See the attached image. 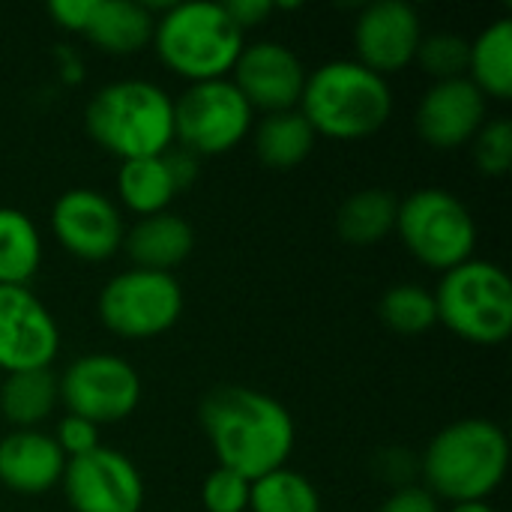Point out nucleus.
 <instances>
[{"label": "nucleus", "instance_id": "nucleus-5", "mask_svg": "<svg viewBox=\"0 0 512 512\" xmlns=\"http://www.w3.org/2000/svg\"><path fill=\"white\" fill-rule=\"evenodd\" d=\"M243 45L246 33H240L222 3L210 0L171 3L153 27V48L159 60L189 84L225 78Z\"/></svg>", "mask_w": 512, "mask_h": 512}, {"label": "nucleus", "instance_id": "nucleus-18", "mask_svg": "<svg viewBox=\"0 0 512 512\" xmlns=\"http://www.w3.org/2000/svg\"><path fill=\"white\" fill-rule=\"evenodd\" d=\"M66 456L51 435L15 429L0 438V483L15 495H45L60 486Z\"/></svg>", "mask_w": 512, "mask_h": 512}, {"label": "nucleus", "instance_id": "nucleus-13", "mask_svg": "<svg viewBox=\"0 0 512 512\" xmlns=\"http://www.w3.org/2000/svg\"><path fill=\"white\" fill-rule=\"evenodd\" d=\"M60 351V327L48 306L21 285H0V372L51 369Z\"/></svg>", "mask_w": 512, "mask_h": 512}, {"label": "nucleus", "instance_id": "nucleus-34", "mask_svg": "<svg viewBox=\"0 0 512 512\" xmlns=\"http://www.w3.org/2000/svg\"><path fill=\"white\" fill-rule=\"evenodd\" d=\"M165 159H168L171 177H174V183H177L180 192L198 180V159L192 153H186V150H168Z\"/></svg>", "mask_w": 512, "mask_h": 512}, {"label": "nucleus", "instance_id": "nucleus-8", "mask_svg": "<svg viewBox=\"0 0 512 512\" xmlns=\"http://www.w3.org/2000/svg\"><path fill=\"white\" fill-rule=\"evenodd\" d=\"M96 309L105 330L129 342H144L168 333L180 321L183 288L174 273L129 267L105 282Z\"/></svg>", "mask_w": 512, "mask_h": 512}, {"label": "nucleus", "instance_id": "nucleus-35", "mask_svg": "<svg viewBox=\"0 0 512 512\" xmlns=\"http://www.w3.org/2000/svg\"><path fill=\"white\" fill-rule=\"evenodd\" d=\"M450 512H495L489 501H471V504H453Z\"/></svg>", "mask_w": 512, "mask_h": 512}, {"label": "nucleus", "instance_id": "nucleus-3", "mask_svg": "<svg viewBox=\"0 0 512 512\" xmlns=\"http://www.w3.org/2000/svg\"><path fill=\"white\" fill-rule=\"evenodd\" d=\"M297 111L321 138L363 141L387 126L393 90L387 78L357 60H330L306 72Z\"/></svg>", "mask_w": 512, "mask_h": 512}, {"label": "nucleus", "instance_id": "nucleus-24", "mask_svg": "<svg viewBox=\"0 0 512 512\" xmlns=\"http://www.w3.org/2000/svg\"><path fill=\"white\" fill-rule=\"evenodd\" d=\"M315 132L306 123V117L294 111L264 114L255 126V153L267 168L288 171L306 162V156L315 147Z\"/></svg>", "mask_w": 512, "mask_h": 512}, {"label": "nucleus", "instance_id": "nucleus-17", "mask_svg": "<svg viewBox=\"0 0 512 512\" xmlns=\"http://www.w3.org/2000/svg\"><path fill=\"white\" fill-rule=\"evenodd\" d=\"M486 108L489 99L468 78L435 81L417 105L414 126L432 150H459L486 123Z\"/></svg>", "mask_w": 512, "mask_h": 512}, {"label": "nucleus", "instance_id": "nucleus-31", "mask_svg": "<svg viewBox=\"0 0 512 512\" xmlns=\"http://www.w3.org/2000/svg\"><path fill=\"white\" fill-rule=\"evenodd\" d=\"M54 444L60 447V453L66 459H75V456H84L96 447H102L99 441V426L81 420V417H72V414H63V420L57 423V432L51 435Z\"/></svg>", "mask_w": 512, "mask_h": 512}, {"label": "nucleus", "instance_id": "nucleus-6", "mask_svg": "<svg viewBox=\"0 0 512 512\" xmlns=\"http://www.w3.org/2000/svg\"><path fill=\"white\" fill-rule=\"evenodd\" d=\"M438 324L471 345H504L512 333V282L504 267L471 258L441 273L432 291Z\"/></svg>", "mask_w": 512, "mask_h": 512}, {"label": "nucleus", "instance_id": "nucleus-1", "mask_svg": "<svg viewBox=\"0 0 512 512\" xmlns=\"http://www.w3.org/2000/svg\"><path fill=\"white\" fill-rule=\"evenodd\" d=\"M198 420L219 468L249 483L285 468L297 444L291 411L270 393L243 384L213 387L198 405Z\"/></svg>", "mask_w": 512, "mask_h": 512}, {"label": "nucleus", "instance_id": "nucleus-14", "mask_svg": "<svg viewBox=\"0 0 512 512\" xmlns=\"http://www.w3.org/2000/svg\"><path fill=\"white\" fill-rule=\"evenodd\" d=\"M57 243L78 261L99 264L123 249L126 225L111 198L96 189H69L51 207Z\"/></svg>", "mask_w": 512, "mask_h": 512}, {"label": "nucleus", "instance_id": "nucleus-12", "mask_svg": "<svg viewBox=\"0 0 512 512\" xmlns=\"http://www.w3.org/2000/svg\"><path fill=\"white\" fill-rule=\"evenodd\" d=\"M48 15L69 33H81L99 51L126 57L153 42L156 15L135 0H51Z\"/></svg>", "mask_w": 512, "mask_h": 512}, {"label": "nucleus", "instance_id": "nucleus-32", "mask_svg": "<svg viewBox=\"0 0 512 512\" xmlns=\"http://www.w3.org/2000/svg\"><path fill=\"white\" fill-rule=\"evenodd\" d=\"M378 512H441V504H438V498H435L429 489L411 483V486L396 489V492L381 504V510Z\"/></svg>", "mask_w": 512, "mask_h": 512}, {"label": "nucleus", "instance_id": "nucleus-7", "mask_svg": "<svg viewBox=\"0 0 512 512\" xmlns=\"http://www.w3.org/2000/svg\"><path fill=\"white\" fill-rule=\"evenodd\" d=\"M396 234L423 267L438 273L471 261L477 249V222L468 204L438 186L417 189L399 201Z\"/></svg>", "mask_w": 512, "mask_h": 512}, {"label": "nucleus", "instance_id": "nucleus-20", "mask_svg": "<svg viewBox=\"0 0 512 512\" xmlns=\"http://www.w3.org/2000/svg\"><path fill=\"white\" fill-rule=\"evenodd\" d=\"M468 81L486 96L507 102L512 96V18H498L480 30L468 54Z\"/></svg>", "mask_w": 512, "mask_h": 512}, {"label": "nucleus", "instance_id": "nucleus-23", "mask_svg": "<svg viewBox=\"0 0 512 512\" xmlns=\"http://www.w3.org/2000/svg\"><path fill=\"white\" fill-rule=\"evenodd\" d=\"M57 375L51 369L15 372L0 384V414L15 429H36L57 408Z\"/></svg>", "mask_w": 512, "mask_h": 512}, {"label": "nucleus", "instance_id": "nucleus-25", "mask_svg": "<svg viewBox=\"0 0 512 512\" xmlns=\"http://www.w3.org/2000/svg\"><path fill=\"white\" fill-rule=\"evenodd\" d=\"M42 264V237L24 210L0 207V285L27 288Z\"/></svg>", "mask_w": 512, "mask_h": 512}, {"label": "nucleus", "instance_id": "nucleus-26", "mask_svg": "<svg viewBox=\"0 0 512 512\" xmlns=\"http://www.w3.org/2000/svg\"><path fill=\"white\" fill-rule=\"evenodd\" d=\"M252 512H321V495L309 477L291 468L264 474L249 486Z\"/></svg>", "mask_w": 512, "mask_h": 512}, {"label": "nucleus", "instance_id": "nucleus-29", "mask_svg": "<svg viewBox=\"0 0 512 512\" xmlns=\"http://www.w3.org/2000/svg\"><path fill=\"white\" fill-rule=\"evenodd\" d=\"M474 162L486 177H504L512 168V123L507 117L486 120L474 135Z\"/></svg>", "mask_w": 512, "mask_h": 512}, {"label": "nucleus", "instance_id": "nucleus-30", "mask_svg": "<svg viewBox=\"0 0 512 512\" xmlns=\"http://www.w3.org/2000/svg\"><path fill=\"white\" fill-rule=\"evenodd\" d=\"M249 480L228 471L216 468L207 474L201 483V504L207 512H246L249 510Z\"/></svg>", "mask_w": 512, "mask_h": 512}, {"label": "nucleus", "instance_id": "nucleus-19", "mask_svg": "<svg viewBox=\"0 0 512 512\" xmlns=\"http://www.w3.org/2000/svg\"><path fill=\"white\" fill-rule=\"evenodd\" d=\"M192 249V225L171 210L138 219L123 237V252L129 255L132 267L156 273H174V267H180L192 255Z\"/></svg>", "mask_w": 512, "mask_h": 512}, {"label": "nucleus", "instance_id": "nucleus-22", "mask_svg": "<svg viewBox=\"0 0 512 512\" xmlns=\"http://www.w3.org/2000/svg\"><path fill=\"white\" fill-rule=\"evenodd\" d=\"M399 201L387 189H360L336 210V234L348 246H378L396 231Z\"/></svg>", "mask_w": 512, "mask_h": 512}, {"label": "nucleus", "instance_id": "nucleus-21", "mask_svg": "<svg viewBox=\"0 0 512 512\" xmlns=\"http://www.w3.org/2000/svg\"><path fill=\"white\" fill-rule=\"evenodd\" d=\"M180 195L168 159L162 156H147V159H129L120 162L117 171V198L120 204L135 213L138 219L165 213L168 204Z\"/></svg>", "mask_w": 512, "mask_h": 512}, {"label": "nucleus", "instance_id": "nucleus-11", "mask_svg": "<svg viewBox=\"0 0 512 512\" xmlns=\"http://www.w3.org/2000/svg\"><path fill=\"white\" fill-rule=\"evenodd\" d=\"M60 489L72 512H141L144 507V480L138 468L129 456L105 444L66 459Z\"/></svg>", "mask_w": 512, "mask_h": 512}, {"label": "nucleus", "instance_id": "nucleus-15", "mask_svg": "<svg viewBox=\"0 0 512 512\" xmlns=\"http://www.w3.org/2000/svg\"><path fill=\"white\" fill-rule=\"evenodd\" d=\"M231 75V84L240 90L249 108L264 114L294 111L306 84V66L297 51L273 39L243 45Z\"/></svg>", "mask_w": 512, "mask_h": 512}, {"label": "nucleus", "instance_id": "nucleus-10", "mask_svg": "<svg viewBox=\"0 0 512 512\" xmlns=\"http://www.w3.org/2000/svg\"><path fill=\"white\" fill-rule=\"evenodd\" d=\"M57 396L66 414L93 426H108L132 417L141 402V378L135 366L117 354H84L57 378Z\"/></svg>", "mask_w": 512, "mask_h": 512}, {"label": "nucleus", "instance_id": "nucleus-33", "mask_svg": "<svg viewBox=\"0 0 512 512\" xmlns=\"http://www.w3.org/2000/svg\"><path fill=\"white\" fill-rule=\"evenodd\" d=\"M222 6L231 15V21L240 27V33L264 24L276 12V3H270V0H231V3H222Z\"/></svg>", "mask_w": 512, "mask_h": 512}, {"label": "nucleus", "instance_id": "nucleus-4", "mask_svg": "<svg viewBox=\"0 0 512 512\" xmlns=\"http://www.w3.org/2000/svg\"><path fill=\"white\" fill-rule=\"evenodd\" d=\"M84 126L120 162L162 156L174 144V99L144 78L111 81L90 96Z\"/></svg>", "mask_w": 512, "mask_h": 512}, {"label": "nucleus", "instance_id": "nucleus-2", "mask_svg": "<svg viewBox=\"0 0 512 512\" xmlns=\"http://www.w3.org/2000/svg\"><path fill=\"white\" fill-rule=\"evenodd\" d=\"M510 468L507 432L483 417H468L444 426L420 459V474L438 501L471 504L489 501Z\"/></svg>", "mask_w": 512, "mask_h": 512}, {"label": "nucleus", "instance_id": "nucleus-27", "mask_svg": "<svg viewBox=\"0 0 512 512\" xmlns=\"http://www.w3.org/2000/svg\"><path fill=\"white\" fill-rule=\"evenodd\" d=\"M378 318L384 321L387 330H393L399 336H423L438 324L435 297H432V291H426L414 282L393 285L384 291V297L378 303Z\"/></svg>", "mask_w": 512, "mask_h": 512}, {"label": "nucleus", "instance_id": "nucleus-16", "mask_svg": "<svg viewBox=\"0 0 512 512\" xmlns=\"http://www.w3.org/2000/svg\"><path fill=\"white\" fill-rule=\"evenodd\" d=\"M423 42L420 12L405 0H378L363 6L354 24L357 63L381 78L402 72L417 60Z\"/></svg>", "mask_w": 512, "mask_h": 512}, {"label": "nucleus", "instance_id": "nucleus-9", "mask_svg": "<svg viewBox=\"0 0 512 512\" xmlns=\"http://www.w3.org/2000/svg\"><path fill=\"white\" fill-rule=\"evenodd\" d=\"M255 111L228 78L189 84L174 99V141L198 156H219L243 144Z\"/></svg>", "mask_w": 512, "mask_h": 512}, {"label": "nucleus", "instance_id": "nucleus-28", "mask_svg": "<svg viewBox=\"0 0 512 512\" xmlns=\"http://www.w3.org/2000/svg\"><path fill=\"white\" fill-rule=\"evenodd\" d=\"M468 54H471V42L465 36L432 33V36H423L420 51H417V63L435 81H453V78H465Z\"/></svg>", "mask_w": 512, "mask_h": 512}]
</instances>
